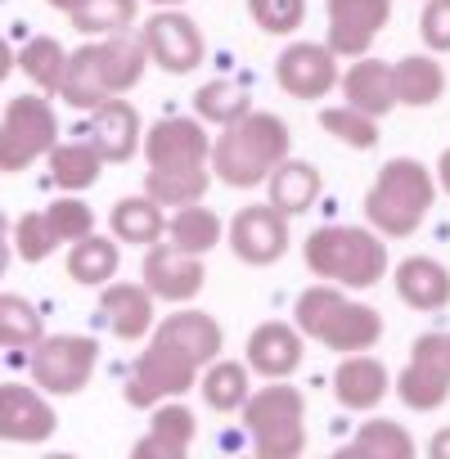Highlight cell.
Returning <instances> with one entry per match:
<instances>
[{
  "mask_svg": "<svg viewBox=\"0 0 450 459\" xmlns=\"http://www.w3.org/2000/svg\"><path fill=\"white\" fill-rule=\"evenodd\" d=\"M144 68H149V50H144L140 37H131V32L95 37L91 46H82V50L68 55L59 100L91 113L95 104H104V100L126 95L131 86H140Z\"/></svg>",
  "mask_w": 450,
  "mask_h": 459,
  "instance_id": "obj_1",
  "label": "cell"
},
{
  "mask_svg": "<svg viewBox=\"0 0 450 459\" xmlns=\"http://www.w3.org/2000/svg\"><path fill=\"white\" fill-rule=\"evenodd\" d=\"M289 122L253 108L239 122L221 126V135L212 140V176L230 189H257L289 158Z\"/></svg>",
  "mask_w": 450,
  "mask_h": 459,
  "instance_id": "obj_2",
  "label": "cell"
},
{
  "mask_svg": "<svg viewBox=\"0 0 450 459\" xmlns=\"http://www.w3.org/2000/svg\"><path fill=\"white\" fill-rule=\"evenodd\" d=\"M302 262L338 289H374L387 275V244L374 225H320L302 244Z\"/></svg>",
  "mask_w": 450,
  "mask_h": 459,
  "instance_id": "obj_3",
  "label": "cell"
},
{
  "mask_svg": "<svg viewBox=\"0 0 450 459\" xmlns=\"http://www.w3.org/2000/svg\"><path fill=\"white\" fill-rule=\"evenodd\" d=\"M293 325L311 338V342H325L329 351H369L383 342V316L356 298H347L338 284H311L298 293V307H293Z\"/></svg>",
  "mask_w": 450,
  "mask_h": 459,
  "instance_id": "obj_4",
  "label": "cell"
},
{
  "mask_svg": "<svg viewBox=\"0 0 450 459\" xmlns=\"http://www.w3.org/2000/svg\"><path fill=\"white\" fill-rule=\"evenodd\" d=\"M437 203V176L419 158H392L365 194V221L383 239H410Z\"/></svg>",
  "mask_w": 450,
  "mask_h": 459,
  "instance_id": "obj_5",
  "label": "cell"
},
{
  "mask_svg": "<svg viewBox=\"0 0 450 459\" xmlns=\"http://www.w3.org/2000/svg\"><path fill=\"white\" fill-rule=\"evenodd\" d=\"M244 428L257 459H298L307 450V396L289 378H271L244 401Z\"/></svg>",
  "mask_w": 450,
  "mask_h": 459,
  "instance_id": "obj_6",
  "label": "cell"
},
{
  "mask_svg": "<svg viewBox=\"0 0 450 459\" xmlns=\"http://www.w3.org/2000/svg\"><path fill=\"white\" fill-rule=\"evenodd\" d=\"M198 360L185 351V347H176L171 338H162L158 329L149 333V347L135 356V365H131V378H126V405H135V410H153L158 401H171V396H185L194 383H198Z\"/></svg>",
  "mask_w": 450,
  "mask_h": 459,
  "instance_id": "obj_7",
  "label": "cell"
},
{
  "mask_svg": "<svg viewBox=\"0 0 450 459\" xmlns=\"http://www.w3.org/2000/svg\"><path fill=\"white\" fill-rule=\"evenodd\" d=\"M59 144V117L46 95H19L0 113V171L14 176Z\"/></svg>",
  "mask_w": 450,
  "mask_h": 459,
  "instance_id": "obj_8",
  "label": "cell"
},
{
  "mask_svg": "<svg viewBox=\"0 0 450 459\" xmlns=\"http://www.w3.org/2000/svg\"><path fill=\"white\" fill-rule=\"evenodd\" d=\"M28 365H32V383L46 396H77L100 365V342L86 333H41L32 342Z\"/></svg>",
  "mask_w": 450,
  "mask_h": 459,
  "instance_id": "obj_9",
  "label": "cell"
},
{
  "mask_svg": "<svg viewBox=\"0 0 450 459\" xmlns=\"http://www.w3.org/2000/svg\"><path fill=\"white\" fill-rule=\"evenodd\" d=\"M396 396L410 410H419V414L441 410L450 401V333H423V338H414L410 360L396 374Z\"/></svg>",
  "mask_w": 450,
  "mask_h": 459,
  "instance_id": "obj_10",
  "label": "cell"
},
{
  "mask_svg": "<svg viewBox=\"0 0 450 459\" xmlns=\"http://www.w3.org/2000/svg\"><path fill=\"white\" fill-rule=\"evenodd\" d=\"M289 244H293V230H289V216L275 203L239 207L235 221H230V253L244 266H271L289 253Z\"/></svg>",
  "mask_w": 450,
  "mask_h": 459,
  "instance_id": "obj_11",
  "label": "cell"
},
{
  "mask_svg": "<svg viewBox=\"0 0 450 459\" xmlns=\"http://www.w3.org/2000/svg\"><path fill=\"white\" fill-rule=\"evenodd\" d=\"M140 41H144V50H149V64H158V68L171 73V77L194 73V68L203 64V55H207V41H203L198 23H194L189 14H180V10H158V14L144 23Z\"/></svg>",
  "mask_w": 450,
  "mask_h": 459,
  "instance_id": "obj_12",
  "label": "cell"
},
{
  "mask_svg": "<svg viewBox=\"0 0 450 459\" xmlns=\"http://www.w3.org/2000/svg\"><path fill=\"white\" fill-rule=\"evenodd\" d=\"M144 158L149 171H185V167H212V140L198 117H162L144 131Z\"/></svg>",
  "mask_w": 450,
  "mask_h": 459,
  "instance_id": "obj_13",
  "label": "cell"
},
{
  "mask_svg": "<svg viewBox=\"0 0 450 459\" xmlns=\"http://www.w3.org/2000/svg\"><path fill=\"white\" fill-rule=\"evenodd\" d=\"M329 50L338 59H360L392 23V0H329Z\"/></svg>",
  "mask_w": 450,
  "mask_h": 459,
  "instance_id": "obj_14",
  "label": "cell"
},
{
  "mask_svg": "<svg viewBox=\"0 0 450 459\" xmlns=\"http://www.w3.org/2000/svg\"><path fill=\"white\" fill-rule=\"evenodd\" d=\"M55 428H59V414L37 383L32 387L28 383H0V441L41 446L55 437Z\"/></svg>",
  "mask_w": 450,
  "mask_h": 459,
  "instance_id": "obj_15",
  "label": "cell"
},
{
  "mask_svg": "<svg viewBox=\"0 0 450 459\" xmlns=\"http://www.w3.org/2000/svg\"><path fill=\"white\" fill-rule=\"evenodd\" d=\"M275 82L280 91H289L293 100H325L338 86V55L329 50V41H293L280 59H275Z\"/></svg>",
  "mask_w": 450,
  "mask_h": 459,
  "instance_id": "obj_16",
  "label": "cell"
},
{
  "mask_svg": "<svg viewBox=\"0 0 450 459\" xmlns=\"http://www.w3.org/2000/svg\"><path fill=\"white\" fill-rule=\"evenodd\" d=\"M82 135L95 144V153L104 162H131L144 144V122H140V108L131 100L113 95V100L91 108V122H86Z\"/></svg>",
  "mask_w": 450,
  "mask_h": 459,
  "instance_id": "obj_17",
  "label": "cell"
},
{
  "mask_svg": "<svg viewBox=\"0 0 450 459\" xmlns=\"http://www.w3.org/2000/svg\"><path fill=\"white\" fill-rule=\"evenodd\" d=\"M144 289L158 298V302H194L198 293H203V284H207V266H203V257H194V253H180V248H171V244H153L149 248V257H144Z\"/></svg>",
  "mask_w": 450,
  "mask_h": 459,
  "instance_id": "obj_18",
  "label": "cell"
},
{
  "mask_svg": "<svg viewBox=\"0 0 450 459\" xmlns=\"http://www.w3.org/2000/svg\"><path fill=\"white\" fill-rule=\"evenodd\" d=\"M307 333L289 320H266L248 333V369L262 378H289L302 369Z\"/></svg>",
  "mask_w": 450,
  "mask_h": 459,
  "instance_id": "obj_19",
  "label": "cell"
},
{
  "mask_svg": "<svg viewBox=\"0 0 450 459\" xmlns=\"http://www.w3.org/2000/svg\"><path fill=\"white\" fill-rule=\"evenodd\" d=\"M153 293L144 289V284H117V280H108L104 289H100V316H104V325H108V333L113 338H122V342H140L144 333H153Z\"/></svg>",
  "mask_w": 450,
  "mask_h": 459,
  "instance_id": "obj_20",
  "label": "cell"
},
{
  "mask_svg": "<svg viewBox=\"0 0 450 459\" xmlns=\"http://www.w3.org/2000/svg\"><path fill=\"white\" fill-rule=\"evenodd\" d=\"M387 392H392L387 365L374 360V356H365V351L342 356V365L333 369V396H338L342 410H360V414L365 410H378Z\"/></svg>",
  "mask_w": 450,
  "mask_h": 459,
  "instance_id": "obj_21",
  "label": "cell"
},
{
  "mask_svg": "<svg viewBox=\"0 0 450 459\" xmlns=\"http://www.w3.org/2000/svg\"><path fill=\"white\" fill-rule=\"evenodd\" d=\"M338 91H342V104L369 113V117H387L396 108V86H392V64L383 59H369L360 55L342 77H338Z\"/></svg>",
  "mask_w": 450,
  "mask_h": 459,
  "instance_id": "obj_22",
  "label": "cell"
},
{
  "mask_svg": "<svg viewBox=\"0 0 450 459\" xmlns=\"http://www.w3.org/2000/svg\"><path fill=\"white\" fill-rule=\"evenodd\" d=\"M198 437V423H194V410L180 405L176 396L171 401H158L149 410V432L135 441V455H162V459H185L189 446Z\"/></svg>",
  "mask_w": 450,
  "mask_h": 459,
  "instance_id": "obj_23",
  "label": "cell"
},
{
  "mask_svg": "<svg viewBox=\"0 0 450 459\" xmlns=\"http://www.w3.org/2000/svg\"><path fill=\"white\" fill-rule=\"evenodd\" d=\"M396 293L414 311H446L450 307V271L437 257H405L396 266Z\"/></svg>",
  "mask_w": 450,
  "mask_h": 459,
  "instance_id": "obj_24",
  "label": "cell"
},
{
  "mask_svg": "<svg viewBox=\"0 0 450 459\" xmlns=\"http://www.w3.org/2000/svg\"><path fill=\"white\" fill-rule=\"evenodd\" d=\"M108 230L117 244H135V248H153L167 230V216H162V203H153L149 194H135V198H117L113 212H108Z\"/></svg>",
  "mask_w": 450,
  "mask_h": 459,
  "instance_id": "obj_25",
  "label": "cell"
},
{
  "mask_svg": "<svg viewBox=\"0 0 450 459\" xmlns=\"http://www.w3.org/2000/svg\"><path fill=\"white\" fill-rule=\"evenodd\" d=\"M392 86H396V104L432 108L446 95V68L432 55H405L392 64Z\"/></svg>",
  "mask_w": 450,
  "mask_h": 459,
  "instance_id": "obj_26",
  "label": "cell"
},
{
  "mask_svg": "<svg viewBox=\"0 0 450 459\" xmlns=\"http://www.w3.org/2000/svg\"><path fill=\"white\" fill-rule=\"evenodd\" d=\"M162 338H171L176 347H185L203 369L221 356V347H225V333H221V325L207 316V311H194V307H185V311H176V316H167L162 325H153Z\"/></svg>",
  "mask_w": 450,
  "mask_h": 459,
  "instance_id": "obj_27",
  "label": "cell"
},
{
  "mask_svg": "<svg viewBox=\"0 0 450 459\" xmlns=\"http://www.w3.org/2000/svg\"><path fill=\"white\" fill-rule=\"evenodd\" d=\"M117 266H122L117 239L95 235V230L68 248V280L82 284V289H104L108 280H117Z\"/></svg>",
  "mask_w": 450,
  "mask_h": 459,
  "instance_id": "obj_28",
  "label": "cell"
},
{
  "mask_svg": "<svg viewBox=\"0 0 450 459\" xmlns=\"http://www.w3.org/2000/svg\"><path fill=\"white\" fill-rule=\"evenodd\" d=\"M320 171L311 162H298V158H284L271 176H266V189H271V203L284 212V216H302L316 207L320 198Z\"/></svg>",
  "mask_w": 450,
  "mask_h": 459,
  "instance_id": "obj_29",
  "label": "cell"
},
{
  "mask_svg": "<svg viewBox=\"0 0 450 459\" xmlns=\"http://www.w3.org/2000/svg\"><path fill=\"white\" fill-rule=\"evenodd\" d=\"M221 235H225L221 216H216L212 207H198V203L176 207V216H171V221H167V230H162V239H167L171 248L194 253V257H207V253L221 244Z\"/></svg>",
  "mask_w": 450,
  "mask_h": 459,
  "instance_id": "obj_30",
  "label": "cell"
},
{
  "mask_svg": "<svg viewBox=\"0 0 450 459\" xmlns=\"http://www.w3.org/2000/svg\"><path fill=\"white\" fill-rule=\"evenodd\" d=\"M248 396H253V369H248V360L239 365V360H221L216 356L203 369V401H207V410L235 414V410H244Z\"/></svg>",
  "mask_w": 450,
  "mask_h": 459,
  "instance_id": "obj_31",
  "label": "cell"
},
{
  "mask_svg": "<svg viewBox=\"0 0 450 459\" xmlns=\"http://www.w3.org/2000/svg\"><path fill=\"white\" fill-rule=\"evenodd\" d=\"M46 158H50V180H55L64 194H82V189H91V185L100 180V171H104V158L95 153L91 140L55 144Z\"/></svg>",
  "mask_w": 450,
  "mask_h": 459,
  "instance_id": "obj_32",
  "label": "cell"
},
{
  "mask_svg": "<svg viewBox=\"0 0 450 459\" xmlns=\"http://www.w3.org/2000/svg\"><path fill=\"white\" fill-rule=\"evenodd\" d=\"M410 459L414 455V437L392 423V419H365L360 432L342 446V459Z\"/></svg>",
  "mask_w": 450,
  "mask_h": 459,
  "instance_id": "obj_33",
  "label": "cell"
},
{
  "mask_svg": "<svg viewBox=\"0 0 450 459\" xmlns=\"http://www.w3.org/2000/svg\"><path fill=\"white\" fill-rule=\"evenodd\" d=\"M244 113H253V95L239 86V82H207L194 91V117L198 122H212V126H230L239 122Z\"/></svg>",
  "mask_w": 450,
  "mask_h": 459,
  "instance_id": "obj_34",
  "label": "cell"
},
{
  "mask_svg": "<svg viewBox=\"0 0 450 459\" xmlns=\"http://www.w3.org/2000/svg\"><path fill=\"white\" fill-rule=\"evenodd\" d=\"M19 68H23V77H28L41 95H59L64 68H68V50H64L55 37H32V41L19 50Z\"/></svg>",
  "mask_w": 450,
  "mask_h": 459,
  "instance_id": "obj_35",
  "label": "cell"
},
{
  "mask_svg": "<svg viewBox=\"0 0 450 459\" xmlns=\"http://www.w3.org/2000/svg\"><path fill=\"white\" fill-rule=\"evenodd\" d=\"M212 185V167H185V171H149L144 176V194L162 207H185V203H203Z\"/></svg>",
  "mask_w": 450,
  "mask_h": 459,
  "instance_id": "obj_36",
  "label": "cell"
},
{
  "mask_svg": "<svg viewBox=\"0 0 450 459\" xmlns=\"http://www.w3.org/2000/svg\"><path fill=\"white\" fill-rule=\"evenodd\" d=\"M46 333L41 325V311L19 298V293H0V347L10 351H32V342Z\"/></svg>",
  "mask_w": 450,
  "mask_h": 459,
  "instance_id": "obj_37",
  "label": "cell"
},
{
  "mask_svg": "<svg viewBox=\"0 0 450 459\" xmlns=\"http://www.w3.org/2000/svg\"><path fill=\"white\" fill-rule=\"evenodd\" d=\"M140 5L135 0H86L82 10H73V28L86 37H113V32H131L135 28Z\"/></svg>",
  "mask_w": 450,
  "mask_h": 459,
  "instance_id": "obj_38",
  "label": "cell"
},
{
  "mask_svg": "<svg viewBox=\"0 0 450 459\" xmlns=\"http://www.w3.org/2000/svg\"><path fill=\"white\" fill-rule=\"evenodd\" d=\"M320 126H325L338 144H347V149H374V144H378V117H369V113L351 108V104L325 108V113H320Z\"/></svg>",
  "mask_w": 450,
  "mask_h": 459,
  "instance_id": "obj_39",
  "label": "cell"
},
{
  "mask_svg": "<svg viewBox=\"0 0 450 459\" xmlns=\"http://www.w3.org/2000/svg\"><path fill=\"white\" fill-rule=\"evenodd\" d=\"M10 244H14V257H23L28 266L46 262V257L59 248V239H55V230H50L46 212H23V216L14 221V230H10Z\"/></svg>",
  "mask_w": 450,
  "mask_h": 459,
  "instance_id": "obj_40",
  "label": "cell"
},
{
  "mask_svg": "<svg viewBox=\"0 0 450 459\" xmlns=\"http://www.w3.org/2000/svg\"><path fill=\"white\" fill-rule=\"evenodd\" d=\"M46 221H50V230H55L59 244H77L82 235H91V230H95V212H91V203H86L82 194L55 198V203L46 207Z\"/></svg>",
  "mask_w": 450,
  "mask_h": 459,
  "instance_id": "obj_41",
  "label": "cell"
},
{
  "mask_svg": "<svg viewBox=\"0 0 450 459\" xmlns=\"http://www.w3.org/2000/svg\"><path fill=\"white\" fill-rule=\"evenodd\" d=\"M248 14L266 37H293L307 23V0H248Z\"/></svg>",
  "mask_w": 450,
  "mask_h": 459,
  "instance_id": "obj_42",
  "label": "cell"
},
{
  "mask_svg": "<svg viewBox=\"0 0 450 459\" xmlns=\"http://www.w3.org/2000/svg\"><path fill=\"white\" fill-rule=\"evenodd\" d=\"M419 37H423V46L432 55L450 50V0H428L423 19H419Z\"/></svg>",
  "mask_w": 450,
  "mask_h": 459,
  "instance_id": "obj_43",
  "label": "cell"
},
{
  "mask_svg": "<svg viewBox=\"0 0 450 459\" xmlns=\"http://www.w3.org/2000/svg\"><path fill=\"white\" fill-rule=\"evenodd\" d=\"M14 68H19V55L10 50V41H5V37H0V86L10 82V73H14Z\"/></svg>",
  "mask_w": 450,
  "mask_h": 459,
  "instance_id": "obj_44",
  "label": "cell"
},
{
  "mask_svg": "<svg viewBox=\"0 0 450 459\" xmlns=\"http://www.w3.org/2000/svg\"><path fill=\"white\" fill-rule=\"evenodd\" d=\"M428 455H432V459H450V428H441V432L428 441Z\"/></svg>",
  "mask_w": 450,
  "mask_h": 459,
  "instance_id": "obj_45",
  "label": "cell"
},
{
  "mask_svg": "<svg viewBox=\"0 0 450 459\" xmlns=\"http://www.w3.org/2000/svg\"><path fill=\"white\" fill-rule=\"evenodd\" d=\"M10 257H14V244H10V230H0V280L10 271Z\"/></svg>",
  "mask_w": 450,
  "mask_h": 459,
  "instance_id": "obj_46",
  "label": "cell"
},
{
  "mask_svg": "<svg viewBox=\"0 0 450 459\" xmlns=\"http://www.w3.org/2000/svg\"><path fill=\"white\" fill-rule=\"evenodd\" d=\"M432 176H437V189H446V194H450V149L441 153V162H437V171H432Z\"/></svg>",
  "mask_w": 450,
  "mask_h": 459,
  "instance_id": "obj_47",
  "label": "cell"
},
{
  "mask_svg": "<svg viewBox=\"0 0 450 459\" xmlns=\"http://www.w3.org/2000/svg\"><path fill=\"white\" fill-rule=\"evenodd\" d=\"M46 5H50V10H59V14H73V10H82V5H86V0H46Z\"/></svg>",
  "mask_w": 450,
  "mask_h": 459,
  "instance_id": "obj_48",
  "label": "cell"
},
{
  "mask_svg": "<svg viewBox=\"0 0 450 459\" xmlns=\"http://www.w3.org/2000/svg\"><path fill=\"white\" fill-rule=\"evenodd\" d=\"M158 10H176V5H185V0H153Z\"/></svg>",
  "mask_w": 450,
  "mask_h": 459,
  "instance_id": "obj_49",
  "label": "cell"
},
{
  "mask_svg": "<svg viewBox=\"0 0 450 459\" xmlns=\"http://www.w3.org/2000/svg\"><path fill=\"white\" fill-rule=\"evenodd\" d=\"M0 230H10V221H5V212H0Z\"/></svg>",
  "mask_w": 450,
  "mask_h": 459,
  "instance_id": "obj_50",
  "label": "cell"
}]
</instances>
